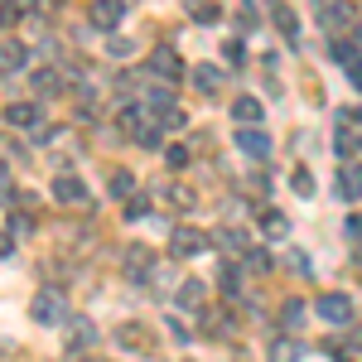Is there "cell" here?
Returning <instances> with one entry per match:
<instances>
[{
	"label": "cell",
	"mask_w": 362,
	"mask_h": 362,
	"mask_svg": "<svg viewBox=\"0 0 362 362\" xmlns=\"http://www.w3.org/2000/svg\"><path fill=\"white\" fill-rule=\"evenodd\" d=\"M29 314H34V324H44V329L68 324V295H63V290H39L34 305H29Z\"/></svg>",
	"instance_id": "6da1fadb"
},
{
	"label": "cell",
	"mask_w": 362,
	"mask_h": 362,
	"mask_svg": "<svg viewBox=\"0 0 362 362\" xmlns=\"http://www.w3.org/2000/svg\"><path fill=\"white\" fill-rule=\"evenodd\" d=\"M314 314L324 319V324H334V329H343V324H353V314H358V305H353V295H343V290H329L319 305H314Z\"/></svg>",
	"instance_id": "7a4b0ae2"
},
{
	"label": "cell",
	"mask_w": 362,
	"mask_h": 362,
	"mask_svg": "<svg viewBox=\"0 0 362 362\" xmlns=\"http://www.w3.org/2000/svg\"><path fill=\"white\" fill-rule=\"evenodd\" d=\"M203 247H208V237H203L198 227H189V223L169 227V256H174V261H189V256H198Z\"/></svg>",
	"instance_id": "3957f363"
},
{
	"label": "cell",
	"mask_w": 362,
	"mask_h": 362,
	"mask_svg": "<svg viewBox=\"0 0 362 362\" xmlns=\"http://www.w3.org/2000/svg\"><path fill=\"white\" fill-rule=\"evenodd\" d=\"M314 15H319V25L329 29L334 39L343 34V29H353V25H358V15H353V5H348V0H334V5H319Z\"/></svg>",
	"instance_id": "277c9868"
},
{
	"label": "cell",
	"mask_w": 362,
	"mask_h": 362,
	"mask_svg": "<svg viewBox=\"0 0 362 362\" xmlns=\"http://www.w3.org/2000/svg\"><path fill=\"white\" fill-rule=\"evenodd\" d=\"M271 145H276V140L266 136L261 126H237V150H242L247 160H271Z\"/></svg>",
	"instance_id": "5b68a950"
},
{
	"label": "cell",
	"mask_w": 362,
	"mask_h": 362,
	"mask_svg": "<svg viewBox=\"0 0 362 362\" xmlns=\"http://www.w3.org/2000/svg\"><path fill=\"white\" fill-rule=\"evenodd\" d=\"M121 15H126V10H121L116 0H92V5H87V25L97 29V34H112V29L121 25Z\"/></svg>",
	"instance_id": "8992f818"
},
{
	"label": "cell",
	"mask_w": 362,
	"mask_h": 362,
	"mask_svg": "<svg viewBox=\"0 0 362 362\" xmlns=\"http://www.w3.org/2000/svg\"><path fill=\"white\" fill-rule=\"evenodd\" d=\"M334 194L343 198V203H358V198H362V165H358V160H343V165H338Z\"/></svg>",
	"instance_id": "52a82bcc"
},
{
	"label": "cell",
	"mask_w": 362,
	"mask_h": 362,
	"mask_svg": "<svg viewBox=\"0 0 362 362\" xmlns=\"http://www.w3.org/2000/svg\"><path fill=\"white\" fill-rule=\"evenodd\" d=\"M150 73H155V78H160V83H179V78H184V58L174 54V49H155V54H150Z\"/></svg>",
	"instance_id": "ba28073f"
},
{
	"label": "cell",
	"mask_w": 362,
	"mask_h": 362,
	"mask_svg": "<svg viewBox=\"0 0 362 362\" xmlns=\"http://www.w3.org/2000/svg\"><path fill=\"white\" fill-rule=\"evenodd\" d=\"M54 198H58V203H68V208H78V203H87L92 194H87V184L78 179V174H58V179H54Z\"/></svg>",
	"instance_id": "9c48e42d"
},
{
	"label": "cell",
	"mask_w": 362,
	"mask_h": 362,
	"mask_svg": "<svg viewBox=\"0 0 362 362\" xmlns=\"http://www.w3.org/2000/svg\"><path fill=\"white\" fill-rule=\"evenodd\" d=\"M5 121L10 126H44V107L39 102H10L5 107Z\"/></svg>",
	"instance_id": "30bf717a"
},
{
	"label": "cell",
	"mask_w": 362,
	"mask_h": 362,
	"mask_svg": "<svg viewBox=\"0 0 362 362\" xmlns=\"http://www.w3.org/2000/svg\"><path fill=\"white\" fill-rule=\"evenodd\" d=\"M0 68H5V73H25L29 68V49L15 44V39H0Z\"/></svg>",
	"instance_id": "8fae6325"
},
{
	"label": "cell",
	"mask_w": 362,
	"mask_h": 362,
	"mask_svg": "<svg viewBox=\"0 0 362 362\" xmlns=\"http://www.w3.org/2000/svg\"><path fill=\"white\" fill-rule=\"evenodd\" d=\"M92 343H97V324H92V319H68V348L83 353Z\"/></svg>",
	"instance_id": "7c38bea8"
},
{
	"label": "cell",
	"mask_w": 362,
	"mask_h": 362,
	"mask_svg": "<svg viewBox=\"0 0 362 362\" xmlns=\"http://www.w3.org/2000/svg\"><path fill=\"white\" fill-rule=\"evenodd\" d=\"M329 58H334L343 73H353V68H362V54H358V44H348V39H334L329 44Z\"/></svg>",
	"instance_id": "4fadbf2b"
},
{
	"label": "cell",
	"mask_w": 362,
	"mask_h": 362,
	"mask_svg": "<svg viewBox=\"0 0 362 362\" xmlns=\"http://www.w3.org/2000/svg\"><path fill=\"white\" fill-rule=\"evenodd\" d=\"M189 78H194V87L203 92V97H213V92L223 87V68H213V63H198V68L189 73Z\"/></svg>",
	"instance_id": "5bb4252c"
},
{
	"label": "cell",
	"mask_w": 362,
	"mask_h": 362,
	"mask_svg": "<svg viewBox=\"0 0 362 362\" xmlns=\"http://www.w3.org/2000/svg\"><path fill=\"white\" fill-rule=\"evenodd\" d=\"M203 300H208V285H203V280H184L179 295H174V305H179V309H203Z\"/></svg>",
	"instance_id": "9a60e30c"
},
{
	"label": "cell",
	"mask_w": 362,
	"mask_h": 362,
	"mask_svg": "<svg viewBox=\"0 0 362 362\" xmlns=\"http://www.w3.org/2000/svg\"><path fill=\"white\" fill-rule=\"evenodd\" d=\"M218 285H223L227 300H242V261H223V271H218Z\"/></svg>",
	"instance_id": "2e32d148"
},
{
	"label": "cell",
	"mask_w": 362,
	"mask_h": 362,
	"mask_svg": "<svg viewBox=\"0 0 362 362\" xmlns=\"http://www.w3.org/2000/svg\"><path fill=\"white\" fill-rule=\"evenodd\" d=\"M150 271H155V261H150V251L136 242V247L126 251V276H131V280H145Z\"/></svg>",
	"instance_id": "e0dca14e"
},
{
	"label": "cell",
	"mask_w": 362,
	"mask_h": 362,
	"mask_svg": "<svg viewBox=\"0 0 362 362\" xmlns=\"http://www.w3.org/2000/svg\"><path fill=\"white\" fill-rule=\"evenodd\" d=\"M232 116H237V126H261V102L256 97H237L232 102Z\"/></svg>",
	"instance_id": "ac0fdd59"
},
{
	"label": "cell",
	"mask_w": 362,
	"mask_h": 362,
	"mask_svg": "<svg viewBox=\"0 0 362 362\" xmlns=\"http://www.w3.org/2000/svg\"><path fill=\"white\" fill-rule=\"evenodd\" d=\"M261 232H266L271 242H280V237L290 232V218H285L280 208H266V213H261Z\"/></svg>",
	"instance_id": "d6986e66"
},
{
	"label": "cell",
	"mask_w": 362,
	"mask_h": 362,
	"mask_svg": "<svg viewBox=\"0 0 362 362\" xmlns=\"http://www.w3.org/2000/svg\"><path fill=\"white\" fill-rule=\"evenodd\" d=\"M271 20H276V29L290 39V44L300 39V20H295V10H290V5H276V10H271Z\"/></svg>",
	"instance_id": "ffe728a7"
},
{
	"label": "cell",
	"mask_w": 362,
	"mask_h": 362,
	"mask_svg": "<svg viewBox=\"0 0 362 362\" xmlns=\"http://www.w3.org/2000/svg\"><path fill=\"white\" fill-rule=\"evenodd\" d=\"M358 145H362V136L353 131V126H338V136H334V150L343 155V160H353V155H358Z\"/></svg>",
	"instance_id": "44dd1931"
},
{
	"label": "cell",
	"mask_w": 362,
	"mask_h": 362,
	"mask_svg": "<svg viewBox=\"0 0 362 362\" xmlns=\"http://www.w3.org/2000/svg\"><path fill=\"white\" fill-rule=\"evenodd\" d=\"M34 92H39V97H58V92H63V73L39 68V73H34Z\"/></svg>",
	"instance_id": "7402d4cb"
},
{
	"label": "cell",
	"mask_w": 362,
	"mask_h": 362,
	"mask_svg": "<svg viewBox=\"0 0 362 362\" xmlns=\"http://www.w3.org/2000/svg\"><path fill=\"white\" fill-rule=\"evenodd\" d=\"M300 353H305L300 338H276L271 343V362H300Z\"/></svg>",
	"instance_id": "603a6c76"
},
{
	"label": "cell",
	"mask_w": 362,
	"mask_h": 362,
	"mask_svg": "<svg viewBox=\"0 0 362 362\" xmlns=\"http://www.w3.org/2000/svg\"><path fill=\"white\" fill-rule=\"evenodd\" d=\"M242 266H247V271H256V276H266V271H271V251H266V247L242 251Z\"/></svg>",
	"instance_id": "cb8c5ba5"
},
{
	"label": "cell",
	"mask_w": 362,
	"mask_h": 362,
	"mask_svg": "<svg viewBox=\"0 0 362 362\" xmlns=\"http://www.w3.org/2000/svg\"><path fill=\"white\" fill-rule=\"evenodd\" d=\"M112 194L116 198H136V174H131V169H112Z\"/></svg>",
	"instance_id": "d4e9b609"
},
{
	"label": "cell",
	"mask_w": 362,
	"mask_h": 362,
	"mask_svg": "<svg viewBox=\"0 0 362 362\" xmlns=\"http://www.w3.org/2000/svg\"><path fill=\"white\" fill-rule=\"evenodd\" d=\"M136 145H145V150H165V131L140 121V126H136Z\"/></svg>",
	"instance_id": "484cf974"
},
{
	"label": "cell",
	"mask_w": 362,
	"mask_h": 362,
	"mask_svg": "<svg viewBox=\"0 0 362 362\" xmlns=\"http://www.w3.org/2000/svg\"><path fill=\"white\" fill-rule=\"evenodd\" d=\"M280 324H285V329H300V324H305V305H300V300H285V305H280Z\"/></svg>",
	"instance_id": "4316f807"
},
{
	"label": "cell",
	"mask_w": 362,
	"mask_h": 362,
	"mask_svg": "<svg viewBox=\"0 0 362 362\" xmlns=\"http://www.w3.org/2000/svg\"><path fill=\"white\" fill-rule=\"evenodd\" d=\"M290 189H295V194H300V198H314V174H309V169L300 165V169H295V174H290Z\"/></svg>",
	"instance_id": "83f0119b"
},
{
	"label": "cell",
	"mask_w": 362,
	"mask_h": 362,
	"mask_svg": "<svg viewBox=\"0 0 362 362\" xmlns=\"http://www.w3.org/2000/svg\"><path fill=\"white\" fill-rule=\"evenodd\" d=\"M165 198L174 203V208H194V203H198L194 189H184V184H165Z\"/></svg>",
	"instance_id": "f1b7e54d"
},
{
	"label": "cell",
	"mask_w": 362,
	"mask_h": 362,
	"mask_svg": "<svg viewBox=\"0 0 362 362\" xmlns=\"http://www.w3.org/2000/svg\"><path fill=\"white\" fill-rule=\"evenodd\" d=\"M121 343L136 348V353H150V343H145V329H140V324H126V329H121Z\"/></svg>",
	"instance_id": "f546056e"
},
{
	"label": "cell",
	"mask_w": 362,
	"mask_h": 362,
	"mask_svg": "<svg viewBox=\"0 0 362 362\" xmlns=\"http://www.w3.org/2000/svg\"><path fill=\"white\" fill-rule=\"evenodd\" d=\"M145 102H150L155 112H165V107H179V102H174V87H150V92H145Z\"/></svg>",
	"instance_id": "4dcf8cb0"
},
{
	"label": "cell",
	"mask_w": 362,
	"mask_h": 362,
	"mask_svg": "<svg viewBox=\"0 0 362 362\" xmlns=\"http://www.w3.org/2000/svg\"><path fill=\"white\" fill-rule=\"evenodd\" d=\"M184 126H189V116L179 112V107H165L160 112V131H184Z\"/></svg>",
	"instance_id": "1f68e13d"
},
{
	"label": "cell",
	"mask_w": 362,
	"mask_h": 362,
	"mask_svg": "<svg viewBox=\"0 0 362 362\" xmlns=\"http://www.w3.org/2000/svg\"><path fill=\"white\" fill-rule=\"evenodd\" d=\"M237 25L247 29V34L261 25V10H256V0H242V10H237Z\"/></svg>",
	"instance_id": "d6a6232c"
},
{
	"label": "cell",
	"mask_w": 362,
	"mask_h": 362,
	"mask_svg": "<svg viewBox=\"0 0 362 362\" xmlns=\"http://www.w3.org/2000/svg\"><path fill=\"white\" fill-rule=\"evenodd\" d=\"M165 160H169V169H184L194 160V150H189V145H165Z\"/></svg>",
	"instance_id": "836d02e7"
},
{
	"label": "cell",
	"mask_w": 362,
	"mask_h": 362,
	"mask_svg": "<svg viewBox=\"0 0 362 362\" xmlns=\"http://www.w3.org/2000/svg\"><path fill=\"white\" fill-rule=\"evenodd\" d=\"M20 25V5L15 0H0V29H15Z\"/></svg>",
	"instance_id": "e575fe53"
},
{
	"label": "cell",
	"mask_w": 362,
	"mask_h": 362,
	"mask_svg": "<svg viewBox=\"0 0 362 362\" xmlns=\"http://www.w3.org/2000/svg\"><path fill=\"white\" fill-rule=\"evenodd\" d=\"M285 261H290V271H295V276H309V256L300 247H290L285 251Z\"/></svg>",
	"instance_id": "d590c367"
},
{
	"label": "cell",
	"mask_w": 362,
	"mask_h": 362,
	"mask_svg": "<svg viewBox=\"0 0 362 362\" xmlns=\"http://www.w3.org/2000/svg\"><path fill=\"white\" fill-rule=\"evenodd\" d=\"M194 20L213 25V20H218V5H213V0H198V5H194Z\"/></svg>",
	"instance_id": "8d00e7d4"
},
{
	"label": "cell",
	"mask_w": 362,
	"mask_h": 362,
	"mask_svg": "<svg viewBox=\"0 0 362 362\" xmlns=\"http://www.w3.org/2000/svg\"><path fill=\"white\" fill-rule=\"evenodd\" d=\"M145 213H150V203H145V198H126V223H131V218H145Z\"/></svg>",
	"instance_id": "74e56055"
},
{
	"label": "cell",
	"mask_w": 362,
	"mask_h": 362,
	"mask_svg": "<svg viewBox=\"0 0 362 362\" xmlns=\"http://www.w3.org/2000/svg\"><path fill=\"white\" fill-rule=\"evenodd\" d=\"M343 232H348V242H362V213L343 218Z\"/></svg>",
	"instance_id": "f35d334b"
},
{
	"label": "cell",
	"mask_w": 362,
	"mask_h": 362,
	"mask_svg": "<svg viewBox=\"0 0 362 362\" xmlns=\"http://www.w3.org/2000/svg\"><path fill=\"white\" fill-rule=\"evenodd\" d=\"M165 334L174 338V343H189V329H184L179 319H165Z\"/></svg>",
	"instance_id": "ab89813d"
},
{
	"label": "cell",
	"mask_w": 362,
	"mask_h": 362,
	"mask_svg": "<svg viewBox=\"0 0 362 362\" xmlns=\"http://www.w3.org/2000/svg\"><path fill=\"white\" fill-rule=\"evenodd\" d=\"M223 54H227V63H242V58H247V49H242V39H232Z\"/></svg>",
	"instance_id": "60d3db41"
},
{
	"label": "cell",
	"mask_w": 362,
	"mask_h": 362,
	"mask_svg": "<svg viewBox=\"0 0 362 362\" xmlns=\"http://www.w3.org/2000/svg\"><path fill=\"white\" fill-rule=\"evenodd\" d=\"M107 49H112L116 58H126V54H131V44H126V39H121V34H112V39H107Z\"/></svg>",
	"instance_id": "b9f144b4"
},
{
	"label": "cell",
	"mask_w": 362,
	"mask_h": 362,
	"mask_svg": "<svg viewBox=\"0 0 362 362\" xmlns=\"http://www.w3.org/2000/svg\"><path fill=\"white\" fill-rule=\"evenodd\" d=\"M0 256H15V242H10L5 232H0Z\"/></svg>",
	"instance_id": "7bdbcfd3"
},
{
	"label": "cell",
	"mask_w": 362,
	"mask_h": 362,
	"mask_svg": "<svg viewBox=\"0 0 362 362\" xmlns=\"http://www.w3.org/2000/svg\"><path fill=\"white\" fill-rule=\"evenodd\" d=\"M353 44H358V54H362V20L353 25Z\"/></svg>",
	"instance_id": "ee69618b"
},
{
	"label": "cell",
	"mask_w": 362,
	"mask_h": 362,
	"mask_svg": "<svg viewBox=\"0 0 362 362\" xmlns=\"http://www.w3.org/2000/svg\"><path fill=\"white\" fill-rule=\"evenodd\" d=\"M348 78H353V87H358V92H362V68H353V73H348Z\"/></svg>",
	"instance_id": "f6af8a7d"
},
{
	"label": "cell",
	"mask_w": 362,
	"mask_h": 362,
	"mask_svg": "<svg viewBox=\"0 0 362 362\" xmlns=\"http://www.w3.org/2000/svg\"><path fill=\"white\" fill-rule=\"evenodd\" d=\"M353 121H362V107H358V112H353Z\"/></svg>",
	"instance_id": "bcb514c9"
},
{
	"label": "cell",
	"mask_w": 362,
	"mask_h": 362,
	"mask_svg": "<svg viewBox=\"0 0 362 362\" xmlns=\"http://www.w3.org/2000/svg\"><path fill=\"white\" fill-rule=\"evenodd\" d=\"M0 184H5V165H0Z\"/></svg>",
	"instance_id": "7dc6e473"
},
{
	"label": "cell",
	"mask_w": 362,
	"mask_h": 362,
	"mask_svg": "<svg viewBox=\"0 0 362 362\" xmlns=\"http://www.w3.org/2000/svg\"><path fill=\"white\" fill-rule=\"evenodd\" d=\"M87 362H107V358H87Z\"/></svg>",
	"instance_id": "c3c4849f"
},
{
	"label": "cell",
	"mask_w": 362,
	"mask_h": 362,
	"mask_svg": "<svg viewBox=\"0 0 362 362\" xmlns=\"http://www.w3.org/2000/svg\"><path fill=\"white\" fill-rule=\"evenodd\" d=\"M116 5H121V10H126V0H116Z\"/></svg>",
	"instance_id": "681fc988"
},
{
	"label": "cell",
	"mask_w": 362,
	"mask_h": 362,
	"mask_svg": "<svg viewBox=\"0 0 362 362\" xmlns=\"http://www.w3.org/2000/svg\"><path fill=\"white\" fill-rule=\"evenodd\" d=\"M358 266H362V251H358Z\"/></svg>",
	"instance_id": "f907efd6"
}]
</instances>
